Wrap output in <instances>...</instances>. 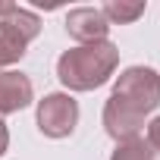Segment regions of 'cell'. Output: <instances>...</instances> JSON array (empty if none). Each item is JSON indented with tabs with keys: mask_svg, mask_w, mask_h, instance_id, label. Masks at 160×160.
I'll use <instances>...</instances> for the list:
<instances>
[{
	"mask_svg": "<svg viewBox=\"0 0 160 160\" xmlns=\"http://www.w3.org/2000/svg\"><path fill=\"white\" fill-rule=\"evenodd\" d=\"M119 66V50L110 41H94L72 47L57 60V78L69 91H94L110 82Z\"/></svg>",
	"mask_w": 160,
	"mask_h": 160,
	"instance_id": "obj_1",
	"label": "cell"
},
{
	"mask_svg": "<svg viewBox=\"0 0 160 160\" xmlns=\"http://www.w3.org/2000/svg\"><path fill=\"white\" fill-rule=\"evenodd\" d=\"M113 104H119L122 110H129L132 116H148L151 110L160 107V75L151 66H132L126 69L110 94Z\"/></svg>",
	"mask_w": 160,
	"mask_h": 160,
	"instance_id": "obj_2",
	"label": "cell"
},
{
	"mask_svg": "<svg viewBox=\"0 0 160 160\" xmlns=\"http://www.w3.org/2000/svg\"><path fill=\"white\" fill-rule=\"evenodd\" d=\"M78 122V101L69 94H47L38 101V129L47 138H66L75 132Z\"/></svg>",
	"mask_w": 160,
	"mask_h": 160,
	"instance_id": "obj_3",
	"label": "cell"
},
{
	"mask_svg": "<svg viewBox=\"0 0 160 160\" xmlns=\"http://www.w3.org/2000/svg\"><path fill=\"white\" fill-rule=\"evenodd\" d=\"M66 32L69 38L82 41V44H94V41H107V32H110V22L101 10L94 7H78V10H69L66 16Z\"/></svg>",
	"mask_w": 160,
	"mask_h": 160,
	"instance_id": "obj_4",
	"label": "cell"
},
{
	"mask_svg": "<svg viewBox=\"0 0 160 160\" xmlns=\"http://www.w3.org/2000/svg\"><path fill=\"white\" fill-rule=\"evenodd\" d=\"M32 78L22 72H0V116L3 113H19L32 104Z\"/></svg>",
	"mask_w": 160,
	"mask_h": 160,
	"instance_id": "obj_5",
	"label": "cell"
},
{
	"mask_svg": "<svg viewBox=\"0 0 160 160\" xmlns=\"http://www.w3.org/2000/svg\"><path fill=\"white\" fill-rule=\"evenodd\" d=\"M0 22H3L7 28H13L25 44H28V41H35V38H38V32H41V19H38L35 13H28V10L16 7V3H13V10H10L3 19H0Z\"/></svg>",
	"mask_w": 160,
	"mask_h": 160,
	"instance_id": "obj_6",
	"label": "cell"
},
{
	"mask_svg": "<svg viewBox=\"0 0 160 160\" xmlns=\"http://www.w3.org/2000/svg\"><path fill=\"white\" fill-rule=\"evenodd\" d=\"M25 47H28V44H25L13 28H7L3 22H0V69L19 63V60H22V53H25Z\"/></svg>",
	"mask_w": 160,
	"mask_h": 160,
	"instance_id": "obj_7",
	"label": "cell"
},
{
	"mask_svg": "<svg viewBox=\"0 0 160 160\" xmlns=\"http://www.w3.org/2000/svg\"><path fill=\"white\" fill-rule=\"evenodd\" d=\"M101 13L107 16V22H135L138 16H144V3L138 0V3H126V0H107V3L101 7Z\"/></svg>",
	"mask_w": 160,
	"mask_h": 160,
	"instance_id": "obj_8",
	"label": "cell"
},
{
	"mask_svg": "<svg viewBox=\"0 0 160 160\" xmlns=\"http://www.w3.org/2000/svg\"><path fill=\"white\" fill-rule=\"evenodd\" d=\"M110 160H160V154L144 138H132V141H119Z\"/></svg>",
	"mask_w": 160,
	"mask_h": 160,
	"instance_id": "obj_9",
	"label": "cell"
},
{
	"mask_svg": "<svg viewBox=\"0 0 160 160\" xmlns=\"http://www.w3.org/2000/svg\"><path fill=\"white\" fill-rule=\"evenodd\" d=\"M144 141H148V144H151V148L160 154V116H157V119L148 126V138H144Z\"/></svg>",
	"mask_w": 160,
	"mask_h": 160,
	"instance_id": "obj_10",
	"label": "cell"
},
{
	"mask_svg": "<svg viewBox=\"0 0 160 160\" xmlns=\"http://www.w3.org/2000/svg\"><path fill=\"white\" fill-rule=\"evenodd\" d=\"M7 148H10V132H7V122L0 119V154H7Z\"/></svg>",
	"mask_w": 160,
	"mask_h": 160,
	"instance_id": "obj_11",
	"label": "cell"
}]
</instances>
